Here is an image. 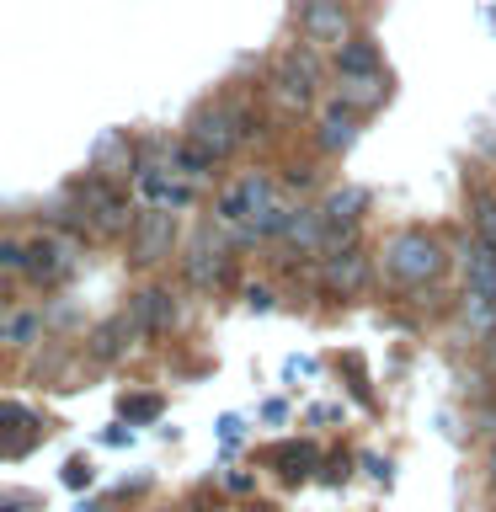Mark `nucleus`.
Returning a JSON list of instances; mask_svg holds the SVG:
<instances>
[{
    "mask_svg": "<svg viewBox=\"0 0 496 512\" xmlns=\"http://www.w3.org/2000/svg\"><path fill=\"white\" fill-rule=\"evenodd\" d=\"M448 267L443 256V240L427 235V230H395L384 240V272L400 283V288H422V283H438Z\"/></svg>",
    "mask_w": 496,
    "mask_h": 512,
    "instance_id": "nucleus-1",
    "label": "nucleus"
},
{
    "mask_svg": "<svg viewBox=\"0 0 496 512\" xmlns=\"http://www.w3.org/2000/svg\"><path fill=\"white\" fill-rule=\"evenodd\" d=\"M70 192L80 198V208H86V219H91V230H96V235H134V224H139V219L128 214V198L107 182V176H96V171H91L86 182H75Z\"/></svg>",
    "mask_w": 496,
    "mask_h": 512,
    "instance_id": "nucleus-2",
    "label": "nucleus"
},
{
    "mask_svg": "<svg viewBox=\"0 0 496 512\" xmlns=\"http://www.w3.org/2000/svg\"><path fill=\"white\" fill-rule=\"evenodd\" d=\"M299 32H304V43L331 48V54L347 38H358V32H352V11L342 6V0H304L299 6Z\"/></svg>",
    "mask_w": 496,
    "mask_h": 512,
    "instance_id": "nucleus-3",
    "label": "nucleus"
},
{
    "mask_svg": "<svg viewBox=\"0 0 496 512\" xmlns=\"http://www.w3.org/2000/svg\"><path fill=\"white\" fill-rule=\"evenodd\" d=\"M278 198V187H272V176L262 171H251V176H240L235 187H224L219 198H214V219L219 224H251L262 208Z\"/></svg>",
    "mask_w": 496,
    "mask_h": 512,
    "instance_id": "nucleus-4",
    "label": "nucleus"
},
{
    "mask_svg": "<svg viewBox=\"0 0 496 512\" xmlns=\"http://www.w3.org/2000/svg\"><path fill=\"white\" fill-rule=\"evenodd\" d=\"M176 246V214H166V208H150V214H139L134 235H128V262L134 267H155L166 262Z\"/></svg>",
    "mask_w": 496,
    "mask_h": 512,
    "instance_id": "nucleus-5",
    "label": "nucleus"
},
{
    "mask_svg": "<svg viewBox=\"0 0 496 512\" xmlns=\"http://www.w3.org/2000/svg\"><path fill=\"white\" fill-rule=\"evenodd\" d=\"M75 240H64V235H38V240H27V278L38 283V288H59L64 278L75 272Z\"/></svg>",
    "mask_w": 496,
    "mask_h": 512,
    "instance_id": "nucleus-6",
    "label": "nucleus"
},
{
    "mask_svg": "<svg viewBox=\"0 0 496 512\" xmlns=\"http://www.w3.org/2000/svg\"><path fill=\"white\" fill-rule=\"evenodd\" d=\"M187 139H192V144H203V150L214 155V160L235 155L240 144H246V139H240V123H235V112H230V107H203L198 118L187 123Z\"/></svg>",
    "mask_w": 496,
    "mask_h": 512,
    "instance_id": "nucleus-7",
    "label": "nucleus"
},
{
    "mask_svg": "<svg viewBox=\"0 0 496 512\" xmlns=\"http://www.w3.org/2000/svg\"><path fill=\"white\" fill-rule=\"evenodd\" d=\"M182 272H187L192 288H219L224 278H230V251H224L219 240L198 235V240L187 246V256H182Z\"/></svg>",
    "mask_w": 496,
    "mask_h": 512,
    "instance_id": "nucleus-8",
    "label": "nucleus"
},
{
    "mask_svg": "<svg viewBox=\"0 0 496 512\" xmlns=\"http://www.w3.org/2000/svg\"><path fill=\"white\" fill-rule=\"evenodd\" d=\"M336 102H347L352 112H374L390 102V75L374 70V75H336Z\"/></svg>",
    "mask_w": 496,
    "mask_h": 512,
    "instance_id": "nucleus-9",
    "label": "nucleus"
},
{
    "mask_svg": "<svg viewBox=\"0 0 496 512\" xmlns=\"http://www.w3.org/2000/svg\"><path fill=\"white\" fill-rule=\"evenodd\" d=\"M128 315H134L139 331H171L176 326V294L171 288H144V294L128 299Z\"/></svg>",
    "mask_w": 496,
    "mask_h": 512,
    "instance_id": "nucleus-10",
    "label": "nucleus"
},
{
    "mask_svg": "<svg viewBox=\"0 0 496 512\" xmlns=\"http://www.w3.org/2000/svg\"><path fill=\"white\" fill-rule=\"evenodd\" d=\"M320 272H326V288L331 294H358V288L368 283V256L358 246H347V251H331V256H320Z\"/></svg>",
    "mask_w": 496,
    "mask_h": 512,
    "instance_id": "nucleus-11",
    "label": "nucleus"
},
{
    "mask_svg": "<svg viewBox=\"0 0 496 512\" xmlns=\"http://www.w3.org/2000/svg\"><path fill=\"white\" fill-rule=\"evenodd\" d=\"M315 139H320V150H331V155L352 150V139H358V112H352L347 102H331L326 112H320Z\"/></svg>",
    "mask_w": 496,
    "mask_h": 512,
    "instance_id": "nucleus-12",
    "label": "nucleus"
},
{
    "mask_svg": "<svg viewBox=\"0 0 496 512\" xmlns=\"http://www.w3.org/2000/svg\"><path fill=\"white\" fill-rule=\"evenodd\" d=\"M272 96H278V107H288V112H304V107L315 102V75L304 70V64L283 59L278 80H272Z\"/></svg>",
    "mask_w": 496,
    "mask_h": 512,
    "instance_id": "nucleus-13",
    "label": "nucleus"
},
{
    "mask_svg": "<svg viewBox=\"0 0 496 512\" xmlns=\"http://www.w3.org/2000/svg\"><path fill=\"white\" fill-rule=\"evenodd\" d=\"M91 171L107 176V182H118V176L134 171V144H128V134H102L91 150Z\"/></svg>",
    "mask_w": 496,
    "mask_h": 512,
    "instance_id": "nucleus-14",
    "label": "nucleus"
},
{
    "mask_svg": "<svg viewBox=\"0 0 496 512\" xmlns=\"http://www.w3.org/2000/svg\"><path fill=\"white\" fill-rule=\"evenodd\" d=\"M326 235H331V219H326V208H299L294 219H288V230L283 240L288 246H299V251H326Z\"/></svg>",
    "mask_w": 496,
    "mask_h": 512,
    "instance_id": "nucleus-15",
    "label": "nucleus"
},
{
    "mask_svg": "<svg viewBox=\"0 0 496 512\" xmlns=\"http://www.w3.org/2000/svg\"><path fill=\"white\" fill-rule=\"evenodd\" d=\"M464 256V278H470V288H486V294H496V246L486 235H470L459 246Z\"/></svg>",
    "mask_w": 496,
    "mask_h": 512,
    "instance_id": "nucleus-16",
    "label": "nucleus"
},
{
    "mask_svg": "<svg viewBox=\"0 0 496 512\" xmlns=\"http://www.w3.org/2000/svg\"><path fill=\"white\" fill-rule=\"evenodd\" d=\"M374 70H384L374 38H347L336 48V75H374Z\"/></svg>",
    "mask_w": 496,
    "mask_h": 512,
    "instance_id": "nucleus-17",
    "label": "nucleus"
},
{
    "mask_svg": "<svg viewBox=\"0 0 496 512\" xmlns=\"http://www.w3.org/2000/svg\"><path fill=\"white\" fill-rule=\"evenodd\" d=\"M139 326H134V315H112V320H102V326L91 331V358H102V363H112L118 352L128 347V336H134Z\"/></svg>",
    "mask_w": 496,
    "mask_h": 512,
    "instance_id": "nucleus-18",
    "label": "nucleus"
},
{
    "mask_svg": "<svg viewBox=\"0 0 496 512\" xmlns=\"http://www.w3.org/2000/svg\"><path fill=\"white\" fill-rule=\"evenodd\" d=\"M326 219H331V230H352V224L363 219V208H368V192L363 187H336V192H326Z\"/></svg>",
    "mask_w": 496,
    "mask_h": 512,
    "instance_id": "nucleus-19",
    "label": "nucleus"
},
{
    "mask_svg": "<svg viewBox=\"0 0 496 512\" xmlns=\"http://www.w3.org/2000/svg\"><path fill=\"white\" fill-rule=\"evenodd\" d=\"M464 326L475 336H496V294L486 288H464Z\"/></svg>",
    "mask_w": 496,
    "mask_h": 512,
    "instance_id": "nucleus-20",
    "label": "nucleus"
},
{
    "mask_svg": "<svg viewBox=\"0 0 496 512\" xmlns=\"http://www.w3.org/2000/svg\"><path fill=\"white\" fill-rule=\"evenodd\" d=\"M171 166L187 176V182H203L208 171H214V155L203 150V144H192V139H182V144H171Z\"/></svg>",
    "mask_w": 496,
    "mask_h": 512,
    "instance_id": "nucleus-21",
    "label": "nucleus"
},
{
    "mask_svg": "<svg viewBox=\"0 0 496 512\" xmlns=\"http://www.w3.org/2000/svg\"><path fill=\"white\" fill-rule=\"evenodd\" d=\"M43 336V315H32V310H11L6 315V342L11 347H27V342H38Z\"/></svg>",
    "mask_w": 496,
    "mask_h": 512,
    "instance_id": "nucleus-22",
    "label": "nucleus"
},
{
    "mask_svg": "<svg viewBox=\"0 0 496 512\" xmlns=\"http://www.w3.org/2000/svg\"><path fill=\"white\" fill-rule=\"evenodd\" d=\"M470 214H475V235H486L491 246H496V192L475 187L470 192Z\"/></svg>",
    "mask_w": 496,
    "mask_h": 512,
    "instance_id": "nucleus-23",
    "label": "nucleus"
},
{
    "mask_svg": "<svg viewBox=\"0 0 496 512\" xmlns=\"http://www.w3.org/2000/svg\"><path fill=\"white\" fill-rule=\"evenodd\" d=\"M0 267H6V272H27V246H22V240H0Z\"/></svg>",
    "mask_w": 496,
    "mask_h": 512,
    "instance_id": "nucleus-24",
    "label": "nucleus"
},
{
    "mask_svg": "<svg viewBox=\"0 0 496 512\" xmlns=\"http://www.w3.org/2000/svg\"><path fill=\"white\" fill-rule=\"evenodd\" d=\"M64 480H70V486H86V480H91V464H86V459H75L70 470H64Z\"/></svg>",
    "mask_w": 496,
    "mask_h": 512,
    "instance_id": "nucleus-25",
    "label": "nucleus"
},
{
    "mask_svg": "<svg viewBox=\"0 0 496 512\" xmlns=\"http://www.w3.org/2000/svg\"><path fill=\"white\" fill-rule=\"evenodd\" d=\"M128 416H155L160 411V400H150V395H144V400H134V406H123Z\"/></svg>",
    "mask_w": 496,
    "mask_h": 512,
    "instance_id": "nucleus-26",
    "label": "nucleus"
},
{
    "mask_svg": "<svg viewBox=\"0 0 496 512\" xmlns=\"http://www.w3.org/2000/svg\"><path fill=\"white\" fill-rule=\"evenodd\" d=\"M246 299H251V310H267V304H272V294H267V288H251Z\"/></svg>",
    "mask_w": 496,
    "mask_h": 512,
    "instance_id": "nucleus-27",
    "label": "nucleus"
},
{
    "mask_svg": "<svg viewBox=\"0 0 496 512\" xmlns=\"http://www.w3.org/2000/svg\"><path fill=\"white\" fill-rule=\"evenodd\" d=\"M486 363H491V374H496V336H486Z\"/></svg>",
    "mask_w": 496,
    "mask_h": 512,
    "instance_id": "nucleus-28",
    "label": "nucleus"
},
{
    "mask_svg": "<svg viewBox=\"0 0 496 512\" xmlns=\"http://www.w3.org/2000/svg\"><path fill=\"white\" fill-rule=\"evenodd\" d=\"M491 486H496V454H491Z\"/></svg>",
    "mask_w": 496,
    "mask_h": 512,
    "instance_id": "nucleus-29",
    "label": "nucleus"
}]
</instances>
